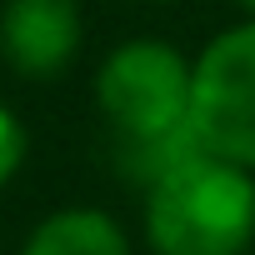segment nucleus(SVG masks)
<instances>
[{
    "instance_id": "nucleus-1",
    "label": "nucleus",
    "mask_w": 255,
    "mask_h": 255,
    "mask_svg": "<svg viewBox=\"0 0 255 255\" xmlns=\"http://www.w3.org/2000/svg\"><path fill=\"white\" fill-rule=\"evenodd\" d=\"M145 240L155 255H245L255 240V180L195 140L145 180Z\"/></svg>"
},
{
    "instance_id": "nucleus-2",
    "label": "nucleus",
    "mask_w": 255,
    "mask_h": 255,
    "mask_svg": "<svg viewBox=\"0 0 255 255\" xmlns=\"http://www.w3.org/2000/svg\"><path fill=\"white\" fill-rule=\"evenodd\" d=\"M110 135L150 160L145 180L190 145V60L165 40H125L95 75Z\"/></svg>"
},
{
    "instance_id": "nucleus-3",
    "label": "nucleus",
    "mask_w": 255,
    "mask_h": 255,
    "mask_svg": "<svg viewBox=\"0 0 255 255\" xmlns=\"http://www.w3.org/2000/svg\"><path fill=\"white\" fill-rule=\"evenodd\" d=\"M190 140L255 170V15L190 60Z\"/></svg>"
},
{
    "instance_id": "nucleus-4",
    "label": "nucleus",
    "mask_w": 255,
    "mask_h": 255,
    "mask_svg": "<svg viewBox=\"0 0 255 255\" xmlns=\"http://www.w3.org/2000/svg\"><path fill=\"white\" fill-rule=\"evenodd\" d=\"M0 50L25 80H55L80 50V0H5Z\"/></svg>"
},
{
    "instance_id": "nucleus-5",
    "label": "nucleus",
    "mask_w": 255,
    "mask_h": 255,
    "mask_svg": "<svg viewBox=\"0 0 255 255\" xmlns=\"http://www.w3.org/2000/svg\"><path fill=\"white\" fill-rule=\"evenodd\" d=\"M20 255H130V240L110 210L65 205L25 235Z\"/></svg>"
},
{
    "instance_id": "nucleus-6",
    "label": "nucleus",
    "mask_w": 255,
    "mask_h": 255,
    "mask_svg": "<svg viewBox=\"0 0 255 255\" xmlns=\"http://www.w3.org/2000/svg\"><path fill=\"white\" fill-rule=\"evenodd\" d=\"M25 165V125L15 120V110L0 100V190L15 180V170Z\"/></svg>"
},
{
    "instance_id": "nucleus-7",
    "label": "nucleus",
    "mask_w": 255,
    "mask_h": 255,
    "mask_svg": "<svg viewBox=\"0 0 255 255\" xmlns=\"http://www.w3.org/2000/svg\"><path fill=\"white\" fill-rule=\"evenodd\" d=\"M235 5H245V10H250V15H255V0H235Z\"/></svg>"
},
{
    "instance_id": "nucleus-8",
    "label": "nucleus",
    "mask_w": 255,
    "mask_h": 255,
    "mask_svg": "<svg viewBox=\"0 0 255 255\" xmlns=\"http://www.w3.org/2000/svg\"><path fill=\"white\" fill-rule=\"evenodd\" d=\"M150 5H165V0H150Z\"/></svg>"
}]
</instances>
